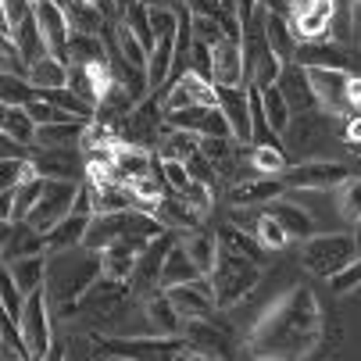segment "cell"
<instances>
[{
  "label": "cell",
  "mask_w": 361,
  "mask_h": 361,
  "mask_svg": "<svg viewBox=\"0 0 361 361\" xmlns=\"http://www.w3.org/2000/svg\"><path fill=\"white\" fill-rule=\"evenodd\" d=\"M15 283L22 286V293H36L47 286V272H50V262H47V254H36V257H22V262H11L8 265Z\"/></svg>",
  "instance_id": "1f68e13d"
},
{
  "label": "cell",
  "mask_w": 361,
  "mask_h": 361,
  "mask_svg": "<svg viewBox=\"0 0 361 361\" xmlns=\"http://www.w3.org/2000/svg\"><path fill=\"white\" fill-rule=\"evenodd\" d=\"M200 150V136H193V133H186V129H165V136H161V147H158V154L161 158H176V161H186V158H193V154Z\"/></svg>",
  "instance_id": "d590c367"
},
{
  "label": "cell",
  "mask_w": 361,
  "mask_h": 361,
  "mask_svg": "<svg viewBox=\"0 0 361 361\" xmlns=\"http://www.w3.org/2000/svg\"><path fill=\"white\" fill-rule=\"evenodd\" d=\"M100 257H104V276L118 279V283H129L133 272H136V262H140V247L133 243H115L108 250H100Z\"/></svg>",
  "instance_id": "4dcf8cb0"
},
{
  "label": "cell",
  "mask_w": 361,
  "mask_h": 361,
  "mask_svg": "<svg viewBox=\"0 0 361 361\" xmlns=\"http://www.w3.org/2000/svg\"><path fill=\"white\" fill-rule=\"evenodd\" d=\"M179 361H212V357H200V354H190V350H183V354H179Z\"/></svg>",
  "instance_id": "db71d44e"
},
{
  "label": "cell",
  "mask_w": 361,
  "mask_h": 361,
  "mask_svg": "<svg viewBox=\"0 0 361 361\" xmlns=\"http://www.w3.org/2000/svg\"><path fill=\"white\" fill-rule=\"evenodd\" d=\"M283 179L279 176H257V179H247V183H236L233 186V208H265V204L279 200L283 197Z\"/></svg>",
  "instance_id": "603a6c76"
},
{
  "label": "cell",
  "mask_w": 361,
  "mask_h": 361,
  "mask_svg": "<svg viewBox=\"0 0 361 361\" xmlns=\"http://www.w3.org/2000/svg\"><path fill=\"white\" fill-rule=\"evenodd\" d=\"M68 79H72V65L54 58V54H47V58L29 65V82L36 90H58V86H68Z\"/></svg>",
  "instance_id": "f1b7e54d"
},
{
  "label": "cell",
  "mask_w": 361,
  "mask_h": 361,
  "mask_svg": "<svg viewBox=\"0 0 361 361\" xmlns=\"http://www.w3.org/2000/svg\"><path fill=\"white\" fill-rule=\"evenodd\" d=\"M165 293L172 297V304L183 312V319H212V315L219 312L212 276H200V279H193V283L172 286V290H165Z\"/></svg>",
  "instance_id": "2e32d148"
},
{
  "label": "cell",
  "mask_w": 361,
  "mask_h": 361,
  "mask_svg": "<svg viewBox=\"0 0 361 361\" xmlns=\"http://www.w3.org/2000/svg\"><path fill=\"white\" fill-rule=\"evenodd\" d=\"M326 343L322 300L312 286L293 283L279 293L243 336V354L257 361H312Z\"/></svg>",
  "instance_id": "6da1fadb"
},
{
  "label": "cell",
  "mask_w": 361,
  "mask_h": 361,
  "mask_svg": "<svg viewBox=\"0 0 361 361\" xmlns=\"http://www.w3.org/2000/svg\"><path fill=\"white\" fill-rule=\"evenodd\" d=\"M186 169H190V176L197 179V183H208V186H219V169H215V161L208 158L204 150H197L193 158H186Z\"/></svg>",
  "instance_id": "ee69618b"
},
{
  "label": "cell",
  "mask_w": 361,
  "mask_h": 361,
  "mask_svg": "<svg viewBox=\"0 0 361 361\" xmlns=\"http://www.w3.org/2000/svg\"><path fill=\"white\" fill-rule=\"evenodd\" d=\"M108 61V43L104 36L93 32H75L72 29V43H68V65H100Z\"/></svg>",
  "instance_id": "f546056e"
},
{
  "label": "cell",
  "mask_w": 361,
  "mask_h": 361,
  "mask_svg": "<svg viewBox=\"0 0 361 361\" xmlns=\"http://www.w3.org/2000/svg\"><path fill=\"white\" fill-rule=\"evenodd\" d=\"M262 111H265L272 133H286V129H290L293 111H290V104H286V97H283L279 86H265V90H262Z\"/></svg>",
  "instance_id": "8d00e7d4"
},
{
  "label": "cell",
  "mask_w": 361,
  "mask_h": 361,
  "mask_svg": "<svg viewBox=\"0 0 361 361\" xmlns=\"http://www.w3.org/2000/svg\"><path fill=\"white\" fill-rule=\"evenodd\" d=\"M147 8H172V11H179L183 8V0H143Z\"/></svg>",
  "instance_id": "816d5d0a"
},
{
  "label": "cell",
  "mask_w": 361,
  "mask_h": 361,
  "mask_svg": "<svg viewBox=\"0 0 361 361\" xmlns=\"http://www.w3.org/2000/svg\"><path fill=\"white\" fill-rule=\"evenodd\" d=\"M329 286H333V293H354V290H361V257H354V262L340 272V276H333L329 279Z\"/></svg>",
  "instance_id": "bcb514c9"
},
{
  "label": "cell",
  "mask_w": 361,
  "mask_h": 361,
  "mask_svg": "<svg viewBox=\"0 0 361 361\" xmlns=\"http://www.w3.org/2000/svg\"><path fill=\"white\" fill-rule=\"evenodd\" d=\"M265 32H269V43H272L276 58H279L283 65L297 61V47H300V39L293 36L286 15H272V11H269V15H265Z\"/></svg>",
  "instance_id": "83f0119b"
},
{
  "label": "cell",
  "mask_w": 361,
  "mask_h": 361,
  "mask_svg": "<svg viewBox=\"0 0 361 361\" xmlns=\"http://www.w3.org/2000/svg\"><path fill=\"white\" fill-rule=\"evenodd\" d=\"M283 136H286V143L297 154H304V161H319L315 154L322 147L340 143L343 140V129L336 126V115H329V111H304V115H293L290 118V129Z\"/></svg>",
  "instance_id": "8992f818"
},
{
  "label": "cell",
  "mask_w": 361,
  "mask_h": 361,
  "mask_svg": "<svg viewBox=\"0 0 361 361\" xmlns=\"http://www.w3.org/2000/svg\"><path fill=\"white\" fill-rule=\"evenodd\" d=\"M111 4H115V11H118V18H122V15H126L133 4H136V0H111Z\"/></svg>",
  "instance_id": "f5cc1de1"
},
{
  "label": "cell",
  "mask_w": 361,
  "mask_h": 361,
  "mask_svg": "<svg viewBox=\"0 0 361 361\" xmlns=\"http://www.w3.org/2000/svg\"><path fill=\"white\" fill-rule=\"evenodd\" d=\"M179 240H183V247L190 250V257L200 265V272H204V276H212V269H215V262H219V250H222L219 233L193 229V233H183Z\"/></svg>",
  "instance_id": "4316f807"
},
{
  "label": "cell",
  "mask_w": 361,
  "mask_h": 361,
  "mask_svg": "<svg viewBox=\"0 0 361 361\" xmlns=\"http://www.w3.org/2000/svg\"><path fill=\"white\" fill-rule=\"evenodd\" d=\"M257 4L272 15H290V0H257Z\"/></svg>",
  "instance_id": "681fc988"
},
{
  "label": "cell",
  "mask_w": 361,
  "mask_h": 361,
  "mask_svg": "<svg viewBox=\"0 0 361 361\" xmlns=\"http://www.w3.org/2000/svg\"><path fill=\"white\" fill-rule=\"evenodd\" d=\"M133 286L129 283H118L111 276H100L86 293L82 300L75 304V312L79 319H90V322H118L126 312H129V304H133Z\"/></svg>",
  "instance_id": "52a82bcc"
},
{
  "label": "cell",
  "mask_w": 361,
  "mask_h": 361,
  "mask_svg": "<svg viewBox=\"0 0 361 361\" xmlns=\"http://www.w3.org/2000/svg\"><path fill=\"white\" fill-rule=\"evenodd\" d=\"M32 4H36V0H32Z\"/></svg>",
  "instance_id": "680465c9"
},
{
  "label": "cell",
  "mask_w": 361,
  "mask_h": 361,
  "mask_svg": "<svg viewBox=\"0 0 361 361\" xmlns=\"http://www.w3.org/2000/svg\"><path fill=\"white\" fill-rule=\"evenodd\" d=\"M265 215H272L286 233H290V240H312L315 236V219H312V212H304L300 204H293V200H272V204H265L262 208Z\"/></svg>",
  "instance_id": "cb8c5ba5"
},
{
  "label": "cell",
  "mask_w": 361,
  "mask_h": 361,
  "mask_svg": "<svg viewBox=\"0 0 361 361\" xmlns=\"http://www.w3.org/2000/svg\"><path fill=\"white\" fill-rule=\"evenodd\" d=\"M215 86H243L247 82V54L243 36H226L215 47Z\"/></svg>",
  "instance_id": "7402d4cb"
},
{
  "label": "cell",
  "mask_w": 361,
  "mask_h": 361,
  "mask_svg": "<svg viewBox=\"0 0 361 361\" xmlns=\"http://www.w3.org/2000/svg\"><path fill=\"white\" fill-rule=\"evenodd\" d=\"M29 161H32L36 176H43V179L86 183V154L79 147H39V143H32Z\"/></svg>",
  "instance_id": "7c38bea8"
},
{
  "label": "cell",
  "mask_w": 361,
  "mask_h": 361,
  "mask_svg": "<svg viewBox=\"0 0 361 361\" xmlns=\"http://www.w3.org/2000/svg\"><path fill=\"white\" fill-rule=\"evenodd\" d=\"M0 229H4V243H0V257H4V265L22 262V257L47 254V233H39L36 226L11 222V226H0Z\"/></svg>",
  "instance_id": "44dd1931"
},
{
  "label": "cell",
  "mask_w": 361,
  "mask_h": 361,
  "mask_svg": "<svg viewBox=\"0 0 361 361\" xmlns=\"http://www.w3.org/2000/svg\"><path fill=\"white\" fill-rule=\"evenodd\" d=\"M36 129L39 126L32 122V115L25 108H4V115H0V133L18 140V143H25V147L36 143Z\"/></svg>",
  "instance_id": "e575fe53"
},
{
  "label": "cell",
  "mask_w": 361,
  "mask_h": 361,
  "mask_svg": "<svg viewBox=\"0 0 361 361\" xmlns=\"http://www.w3.org/2000/svg\"><path fill=\"white\" fill-rule=\"evenodd\" d=\"M32 100H39V90L25 75H4L0 72V104L4 108H29Z\"/></svg>",
  "instance_id": "836d02e7"
},
{
  "label": "cell",
  "mask_w": 361,
  "mask_h": 361,
  "mask_svg": "<svg viewBox=\"0 0 361 361\" xmlns=\"http://www.w3.org/2000/svg\"><path fill=\"white\" fill-rule=\"evenodd\" d=\"M65 357H68V350H65V343H54V347H50V350H47V357H43V361H65Z\"/></svg>",
  "instance_id": "f907efd6"
},
{
  "label": "cell",
  "mask_w": 361,
  "mask_h": 361,
  "mask_svg": "<svg viewBox=\"0 0 361 361\" xmlns=\"http://www.w3.org/2000/svg\"><path fill=\"white\" fill-rule=\"evenodd\" d=\"M200 265L190 257V250L183 247V240H176V247L169 250V262H165V272H161V290H172V286H183V283H193L200 279Z\"/></svg>",
  "instance_id": "484cf974"
},
{
  "label": "cell",
  "mask_w": 361,
  "mask_h": 361,
  "mask_svg": "<svg viewBox=\"0 0 361 361\" xmlns=\"http://www.w3.org/2000/svg\"><path fill=\"white\" fill-rule=\"evenodd\" d=\"M354 257H361L357 254V240L347 236V233H315L312 240H304V247H300L304 272H312L315 279H326V283L333 276H340Z\"/></svg>",
  "instance_id": "5b68a950"
},
{
  "label": "cell",
  "mask_w": 361,
  "mask_h": 361,
  "mask_svg": "<svg viewBox=\"0 0 361 361\" xmlns=\"http://www.w3.org/2000/svg\"><path fill=\"white\" fill-rule=\"evenodd\" d=\"M143 312H147V319H150L154 333H161V336H183L186 319H183V312L172 304V297H169L165 290L150 293V297L143 300Z\"/></svg>",
  "instance_id": "d4e9b609"
},
{
  "label": "cell",
  "mask_w": 361,
  "mask_h": 361,
  "mask_svg": "<svg viewBox=\"0 0 361 361\" xmlns=\"http://www.w3.org/2000/svg\"><path fill=\"white\" fill-rule=\"evenodd\" d=\"M290 4H293V0H290Z\"/></svg>",
  "instance_id": "91938a15"
},
{
  "label": "cell",
  "mask_w": 361,
  "mask_h": 361,
  "mask_svg": "<svg viewBox=\"0 0 361 361\" xmlns=\"http://www.w3.org/2000/svg\"><path fill=\"white\" fill-rule=\"evenodd\" d=\"M243 361H257V357H243Z\"/></svg>",
  "instance_id": "9f6ffc18"
},
{
  "label": "cell",
  "mask_w": 361,
  "mask_h": 361,
  "mask_svg": "<svg viewBox=\"0 0 361 361\" xmlns=\"http://www.w3.org/2000/svg\"><path fill=\"white\" fill-rule=\"evenodd\" d=\"M257 283H262V265H257L254 257H247V254L222 243L219 262L212 269V286H215L219 307H236L240 300H247L254 293Z\"/></svg>",
  "instance_id": "277c9868"
},
{
  "label": "cell",
  "mask_w": 361,
  "mask_h": 361,
  "mask_svg": "<svg viewBox=\"0 0 361 361\" xmlns=\"http://www.w3.org/2000/svg\"><path fill=\"white\" fill-rule=\"evenodd\" d=\"M0 304H4V315L8 319H22V312H25V293H22V286L15 283V276H11V269L4 265V272H0Z\"/></svg>",
  "instance_id": "ab89813d"
},
{
  "label": "cell",
  "mask_w": 361,
  "mask_h": 361,
  "mask_svg": "<svg viewBox=\"0 0 361 361\" xmlns=\"http://www.w3.org/2000/svg\"><path fill=\"white\" fill-rule=\"evenodd\" d=\"M347 176H350V172H347L343 165L322 158V161H297V165H290L279 179H283L286 190H336Z\"/></svg>",
  "instance_id": "9a60e30c"
},
{
  "label": "cell",
  "mask_w": 361,
  "mask_h": 361,
  "mask_svg": "<svg viewBox=\"0 0 361 361\" xmlns=\"http://www.w3.org/2000/svg\"><path fill=\"white\" fill-rule=\"evenodd\" d=\"M50 257L54 262H50V272H47V300L61 319H72L82 293L104 276V257H100V250H90V247H72Z\"/></svg>",
  "instance_id": "7a4b0ae2"
},
{
  "label": "cell",
  "mask_w": 361,
  "mask_h": 361,
  "mask_svg": "<svg viewBox=\"0 0 361 361\" xmlns=\"http://www.w3.org/2000/svg\"><path fill=\"white\" fill-rule=\"evenodd\" d=\"M118 47H122V58L133 65V68H140V72H147V61H150V54H147V47L133 36V29L118 18Z\"/></svg>",
  "instance_id": "60d3db41"
},
{
  "label": "cell",
  "mask_w": 361,
  "mask_h": 361,
  "mask_svg": "<svg viewBox=\"0 0 361 361\" xmlns=\"http://www.w3.org/2000/svg\"><path fill=\"white\" fill-rule=\"evenodd\" d=\"M186 350L183 336H93V357L100 361H179Z\"/></svg>",
  "instance_id": "3957f363"
},
{
  "label": "cell",
  "mask_w": 361,
  "mask_h": 361,
  "mask_svg": "<svg viewBox=\"0 0 361 361\" xmlns=\"http://www.w3.org/2000/svg\"><path fill=\"white\" fill-rule=\"evenodd\" d=\"M276 86L283 90V97H286V104H290V111H293V115H304V111H322V108H319V93H315V86H312V72H307L300 61L283 65V72H279V82H276Z\"/></svg>",
  "instance_id": "ac0fdd59"
},
{
  "label": "cell",
  "mask_w": 361,
  "mask_h": 361,
  "mask_svg": "<svg viewBox=\"0 0 361 361\" xmlns=\"http://www.w3.org/2000/svg\"><path fill=\"white\" fill-rule=\"evenodd\" d=\"M250 161H254V169L262 172V176H283L290 169L286 150L276 147V143H254L250 147Z\"/></svg>",
  "instance_id": "74e56055"
},
{
  "label": "cell",
  "mask_w": 361,
  "mask_h": 361,
  "mask_svg": "<svg viewBox=\"0 0 361 361\" xmlns=\"http://www.w3.org/2000/svg\"><path fill=\"white\" fill-rule=\"evenodd\" d=\"M0 154H4V158H29L32 147H25V143H18V140H11V136L0 133Z\"/></svg>",
  "instance_id": "7dc6e473"
},
{
  "label": "cell",
  "mask_w": 361,
  "mask_h": 361,
  "mask_svg": "<svg viewBox=\"0 0 361 361\" xmlns=\"http://www.w3.org/2000/svg\"><path fill=\"white\" fill-rule=\"evenodd\" d=\"M307 72H312V86L319 93V108L329 115H350L347 86L354 72H343V68H307Z\"/></svg>",
  "instance_id": "d6986e66"
},
{
  "label": "cell",
  "mask_w": 361,
  "mask_h": 361,
  "mask_svg": "<svg viewBox=\"0 0 361 361\" xmlns=\"http://www.w3.org/2000/svg\"><path fill=\"white\" fill-rule=\"evenodd\" d=\"M286 18L300 43H326V39H333L336 0H293Z\"/></svg>",
  "instance_id": "30bf717a"
},
{
  "label": "cell",
  "mask_w": 361,
  "mask_h": 361,
  "mask_svg": "<svg viewBox=\"0 0 361 361\" xmlns=\"http://www.w3.org/2000/svg\"><path fill=\"white\" fill-rule=\"evenodd\" d=\"M183 4H190V0H183Z\"/></svg>",
  "instance_id": "6f0895ef"
},
{
  "label": "cell",
  "mask_w": 361,
  "mask_h": 361,
  "mask_svg": "<svg viewBox=\"0 0 361 361\" xmlns=\"http://www.w3.org/2000/svg\"><path fill=\"white\" fill-rule=\"evenodd\" d=\"M354 240H357V254H361V222L354 226Z\"/></svg>",
  "instance_id": "11a10c76"
},
{
  "label": "cell",
  "mask_w": 361,
  "mask_h": 361,
  "mask_svg": "<svg viewBox=\"0 0 361 361\" xmlns=\"http://www.w3.org/2000/svg\"><path fill=\"white\" fill-rule=\"evenodd\" d=\"M176 233L169 229V233H161V236H154L143 250H140V262H136V272H133V279H129V286H133V293L136 297H150V293H158L161 290V272H165V262H169V250L176 247Z\"/></svg>",
  "instance_id": "8fae6325"
},
{
  "label": "cell",
  "mask_w": 361,
  "mask_h": 361,
  "mask_svg": "<svg viewBox=\"0 0 361 361\" xmlns=\"http://www.w3.org/2000/svg\"><path fill=\"white\" fill-rule=\"evenodd\" d=\"M336 215L347 222V226H357L361 222V176H347L336 190Z\"/></svg>",
  "instance_id": "d6a6232c"
},
{
  "label": "cell",
  "mask_w": 361,
  "mask_h": 361,
  "mask_svg": "<svg viewBox=\"0 0 361 361\" xmlns=\"http://www.w3.org/2000/svg\"><path fill=\"white\" fill-rule=\"evenodd\" d=\"M165 126L172 129H186L193 136H233V126L226 118V111L219 104H190L183 111L165 115ZM236 140V136H233Z\"/></svg>",
  "instance_id": "5bb4252c"
},
{
  "label": "cell",
  "mask_w": 361,
  "mask_h": 361,
  "mask_svg": "<svg viewBox=\"0 0 361 361\" xmlns=\"http://www.w3.org/2000/svg\"><path fill=\"white\" fill-rule=\"evenodd\" d=\"M183 197L193 204V208L204 215V219H208L212 215V208H215V186H208V183H190V190H183Z\"/></svg>",
  "instance_id": "f6af8a7d"
},
{
  "label": "cell",
  "mask_w": 361,
  "mask_h": 361,
  "mask_svg": "<svg viewBox=\"0 0 361 361\" xmlns=\"http://www.w3.org/2000/svg\"><path fill=\"white\" fill-rule=\"evenodd\" d=\"M350 43L361 50V0H354V18H350Z\"/></svg>",
  "instance_id": "c3c4849f"
},
{
  "label": "cell",
  "mask_w": 361,
  "mask_h": 361,
  "mask_svg": "<svg viewBox=\"0 0 361 361\" xmlns=\"http://www.w3.org/2000/svg\"><path fill=\"white\" fill-rule=\"evenodd\" d=\"M147 212L172 233H193V229H200V219H204L179 190H165Z\"/></svg>",
  "instance_id": "e0dca14e"
},
{
  "label": "cell",
  "mask_w": 361,
  "mask_h": 361,
  "mask_svg": "<svg viewBox=\"0 0 361 361\" xmlns=\"http://www.w3.org/2000/svg\"><path fill=\"white\" fill-rule=\"evenodd\" d=\"M122 22L133 29V36L147 47V54H150V50L154 47H158V32H154V22H150V8L143 4V0H136V4L122 15Z\"/></svg>",
  "instance_id": "f35d334b"
},
{
  "label": "cell",
  "mask_w": 361,
  "mask_h": 361,
  "mask_svg": "<svg viewBox=\"0 0 361 361\" xmlns=\"http://www.w3.org/2000/svg\"><path fill=\"white\" fill-rule=\"evenodd\" d=\"M79 190L82 183H72V179H47V190L43 197L36 200V208L29 212V226H36L39 233H50L58 222H65L75 208V200H79Z\"/></svg>",
  "instance_id": "9c48e42d"
},
{
  "label": "cell",
  "mask_w": 361,
  "mask_h": 361,
  "mask_svg": "<svg viewBox=\"0 0 361 361\" xmlns=\"http://www.w3.org/2000/svg\"><path fill=\"white\" fill-rule=\"evenodd\" d=\"M183 343H186L190 354L212 357V361H233L236 357V336L215 319H186Z\"/></svg>",
  "instance_id": "ba28073f"
},
{
  "label": "cell",
  "mask_w": 361,
  "mask_h": 361,
  "mask_svg": "<svg viewBox=\"0 0 361 361\" xmlns=\"http://www.w3.org/2000/svg\"><path fill=\"white\" fill-rule=\"evenodd\" d=\"M18 326H22V336H25V343H29L32 361H43L47 350L54 347V336H50V300H47V286L25 297V312H22Z\"/></svg>",
  "instance_id": "4fadbf2b"
},
{
  "label": "cell",
  "mask_w": 361,
  "mask_h": 361,
  "mask_svg": "<svg viewBox=\"0 0 361 361\" xmlns=\"http://www.w3.org/2000/svg\"><path fill=\"white\" fill-rule=\"evenodd\" d=\"M219 90V108L226 111L233 136L240 143H254V115H250V86H215Z\"/></svg>",
  "instance_id": "ffe728a7"
},
{
  "label": "cell",
  "mask_w": 361,
  "mask_h": 361,
  "mask_svg": "<svg viewBox=\"0 0 361 361\" xmlns=\"http://www.w3.org/2000/svg\"><path fill=\"white\" fill-rule=\"evenodd\" d=\"M254 236H257V243H262L269 254H272V250H283V247L290 243V233H286V229H283L272 215H265V212H262V222H257Z\"/></svg>",
  "instance_id": "b9f144b4"
},
{
  "label": "cell",
  "mask_w": 361,
  "mask_h": 361,
  "mask_svg": "<svg viewBox=\"0 0 361 361\" xmlns=\"http://www.w3.org/2000/svg\"><path fill=\"white\" fill-rule=\"evenodd\" d=\"M0 50H4V75H25L29 79V61L11 36H0Z\"/></svg>",
  "instance_id": "7bdbcfd3"
}]
</instances>
